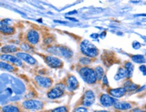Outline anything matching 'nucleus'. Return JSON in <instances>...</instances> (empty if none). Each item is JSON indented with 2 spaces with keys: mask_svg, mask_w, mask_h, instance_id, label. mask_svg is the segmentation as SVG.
<instances>
[{
  "mask_svg": "<svg viewBox=\"0 0 146 112\" xmlns=\"http://www.w3.org/2000/svg\"><path fill=\"white\" fill-rule=\"evenodd\" d=\"M80 49L82 53L89 57H95L98 55V50L88 40H84L80 44Z\"/></svg>",
  "mask_w": 146,
  "mask_h": 112,
  "instance_id": "1",
  "label": "nucleus"
},
{
  "mask_svg": "<svg viewBox=\"0 0 146 112\" xmlns=\"http://www.w3.org/2000/svg\"><path fill=\"white\" fill-rule=\"evenodd\" d=\"M80 74L86 83L94 84L96 83L97 76L95 70L88 67H83L80 70Z\"/></svg>",
  "mask_w": 146,
  "mask_h": 112,
  "instance_id": "2",
  "label": "nucleus"
},
{
  "mask_svg": "<svg viewBox=\"0 0 146 112\" xmlns=\"http://www.w3.org/2000/svg\"><path fill=\"white\" fill-rule=\"evenodd\" d=\"M65 86L62 83H59L55 86V87L48 91L47 93L48 98L50 99H55L61 97L64 93Z\"/></svg>",
  "mask_w": 146,
  "mask_h": 112,
  "instance_id": "3",
  "label": "nucleus"
},
{
  "mask_svg": "<svg viewBox=\"0 0 146 112\" xmlns=\"http://www.w3.org/2000/svg\"><path fill=\"white\" fill-rule=\"evenodd\" d=\"M23 107L29 110H40L43 107V103L40 101L38 100H27L22 103Z\"/></svg>",
  "mask_w": 146,
  "mask_h": 112,
  "instance_id": "4",
  "label": "nucleus"
},
{
  "mask_svg": "<svg viewBox=\"0 0 146 112\" xmlns=\"http://www.w3.org/2000/svg\"><path fill=\"white\" fill-rule=\"evenodd\" d=\"M53 50H51V53H55L58 55H61L65 58H70L73 55L72 51L69 48L65 47H51Z\"/></svg>",
  "mask_w": 146,
  "mask_h": 112,
  "instance_id": "5",
  "label": "nucleus"
},
{
  "mask_svg": "<svg viewBox=\"0 0 146 112\" xmlns=\"http://www.w3.org/2000/svg\"><path fill=\"white\" fill-rule=\"evenodd\" d=\"M45 61L48 66L52 68H59L63 66V61L59 58L54 57V56H46Z\"/></svg>",
  "mask_w": 146,
  "mask_h": 112,
  "instance_id": "6",
  "label": "nucleus"
},
{
  "mask_svg": "<svg viewBox=\"0 0 146 112\" xmlns=\"http://www.w3.org/2000/svg\"><path fill=\"white\" fill-rule=\"evenodd\" d=\"M95 101V96L92 91L89 90L84 93L83 99H82V105L85 107H89L92 105Z\"/></svg>",
  "mask_w": 146,
  "mask_h": 112,
  "instance_id": "7",
  "label": "nucleus"
},
{
  "mask_svg": "<svg viewBox=\"0 0 146 112\" xmlns=\"http://www.w3.org/2000/svg\"><path fill=\"white\" fill-rule=\"evenodd\" d=\"M35 81L38 84L39 87L42 88H45V89H48V88L50 87L53 84V81L49 78L46 77H42V76H37L35 77Z\"/></svg>",
  "mask_w": 146,
  "mask_h": 112,
  "instance_id": "8",
  "label": "nucleus"
},
{
  "mask_svg": "<svg viewBox=\"0 0 146 112\" xmlns=\"http://www.w3.org/2000/svg\"><path fill=\"white\" fill-rule=\"evenodd\" d=\"M79 87V82L74 76L70 75L67 80V88L70 91H74Z\"/></svg>",
  "mask_w": 146,
  "mask_h": 112,
  "instance_id": "9",
  "label": "nucleus"
},
{
  "mask_svg": "<svg viewBox=\"0 0 146 112\" xmlns=\"http://www.w3.org/2000/svg\"><path fill=\"white\" fill-rule=\"evenodd\" d=\"M17 57H19L21 60H23L29 63L30 65H34L36 63V60L35 59L33 56L29 55V53H24V52H19L16 53Z\"/></svg>",
  "mask_w": 146,
  "mask_h": 112,
  "instance_id": "10",
  "label": "nucleus"
},
{
  "mask_svg": "<svg viewBox=\"0 0 146 112\" xmlns=\"http://www.w3.org/2000/svg\"><path fill=\"white\" fill-rule=\"evenodd\" d=\"M27 39L28 42L32 45L38 43L39 41V35L38 32L34 31V30L29 31L27 35Z\"/></svg>",
  "mask_w": 146,
  "mask_h": 112,
  "instance_id": "11",
  "label": "nucleus"
},
{
  "mask_svg": "<svg viewBox=\"0 0 146 112\" xmlns=\"http://www.w3.org/2000/svg\"><path fill=\"white\" fill-rule=\"evenodd\" d=\"M116 101H117L115 99H113L112 97L108 95H102L100 97L101 104L104 107H110V106L114 105Z\"/></svg>",
  "mask_w": 146,
  "mask_h": 112,
  "instance_id": "12",
  "label": "nucleus"
},
{
  "mask_svg": "<svg viewBox=\"0 0 146 112\" xmlns=\"http://www.w3.org/2000/svg\"><path fill=\"white\" fill-rule=\"evenodd\" d=\"M1 58L3 60L8 61V62L16 64L17 66H22V62L19 57H14V56L11 55H2L1 56Z\"/></svg>",
  "mask_w": 146,
  "mask_h": 112,
  "instance_id": "13",
  "label": "nucleus"
},
{
  "mask_svg": "<svg viewBox=\"0 0 146 112\" xmlns=\"http://www.w3.org/2000/svg\"><path fill=\"white\" fill-rule=\"evenodd\" d=\"M127 92V90L125 88H118V89H110L109 91V93L110 95L115 97H121L124 96L125 93Z\"/></svg>",
  "mask_w": 146,
  "mask_h": 112,
  "instance_id": "14",
  "label": "nucleus"
},
{
  "mask_svg": "<svg viewBox=\"0 0 146 112\" xmlns=\"http://www.w3.org/2000/svg\"><path fill=\"white\" fill-rule=\"evenodd\" d=\"M114 107L115 109H120V110H126V109H129L131 107L130 103L124 101H116L114 104Z\"/></svg>",
  "mask_w": 146,
  "mask_h": 112,
  "instance_id": "15",
  "label": "nucleus"
},
{
  "mask_svg": "<svg viewBox=\"0 0 146 112\" xmlns=\"http://www.w3.org/2000/svg\"><path fill=\"white\" fill-rule=\"evenodd\" d=\"M14 29L12 27H10L7 24H3L1 22V33L5 35H11L14 33Z\"/></svg>",
  "mask_w": 146,
  "mask_h": 112,
  "instance_id": "16",
  "label": "nucleus"
},
{
  "mask_svg": "<svg viewBox=\"0 0 146 112\" xmlns=\"http://www.w3.org/2000/svg\"><path fill=\"white\" fill-rule=\"evenodd\" d=\"M17 49L16 47H15L14 45H6L3 47L2 49H1V51L3 53H14V52L17 51Z\"/></svg>",
  "mask_w": 146,
  "mask_h": 112,
  "instance_id": "17",
  "label": "nucleus"
},
{
  "mask_svg": "<svg viewBox=\"0 0 146 112\" xmlns=\"http://www.w3.org/2000/svg\"><path fill=\"white\" fill-rule=\"evenodd\" d=\"M125 69L127 70V77L130 78L131 76H132L133 72V69H134V66L130 62H127L125 64Z\"/></svg>",
  "mask_w": 146,
  "mask_h": 112,
  "instance_id": "18",
  "label": "nucleus"
},
{
  "mask_svg": "<svg viewBox=\"0 0 146 112\" xmlns=\"http://www.w3.org/2000/svg\"><path fill=\"white\" fill-rule=\"evenodd\" d=\"M127 70L126 69H124V68H119V70H118L117 74H116L115 78L116 80H120L121 79V78H125V76H127Z\"/></svg>",
  "mask_w": 146,
  "mask_h": 112,
  "instance_id": "19",
  "label": "nucleus"
},
{
  "mask_svg": "<svg viewBox=\"0 0 146 112\" xmlns=\"http://www.w3.org/2000/svg\"><path fill=\"white\" fill-rule=\"evenodd\" d=\"M138 86L137 85H135L131 81H127L125 83V89H126L127 91H135L137 89Z\"/></svg>",
  "mask_w": 146,
  "mask_h": 112,
  "instance_id": "20",
  "label": "nucleus"
},
{
  "mask_svg": "<svg viewBox=\"0 0 146 112\" xmlns=\"http://www.w3.org/2000/svg\"><path fill=\"white\" fill-rule=\"evenodd\" d=\"M2 110L3 111L6 112H17L20 111V109H18V108L16 107V106L8 105L4 106V107L2 108Z\"/></svg>",
  "mask_w": 146,
  "mask_h": 112,
  "instance_id": "21",
  "label": "nucleus"
},
{
  "mask_svg": "<svg viewBox=\"0 0 146 112\" xmlns=\"http://www.w3.org/2000/svg\"><path fill=\"white\" fill-rule=\"evenodd\" d=\"M132 59L134 62L137 63H143L145 62V58L144 56L141 55H136L132 57Z\"/></svg>",
  "mask_w": 146,
  "mask_h": 112,
  "instance_id": "22",
  "label": "nucleus"
},
{
  "mask_svg": "<svg viewBox=\"0 0 146 112\" xmlns=\"http://www.w3.org/2000/svg\"><path fill=\"white\" fill-rule=\"evenodd\" d=\"M95 72H96V74L97 80H98V81L102 80L103 78V76H104V70H103L102 67L100 66L96 67V69H95Z\"/></svg>",
  "mask_w": 146,
  "mask_h": 112,
  "instance_id": "23",
  "label": "nucleus"
},
{
  "mask_svg": "<svg viewBox=\"0 0 146 112\" xmlns=\"http://www.w3.org/2000/svg\"><path fill=\"white\" fill-rule=\"evenodd\" d=\"M1 68L3 69V70H7L8 72H12V71L14 70V67L12 66V65L10 64V63H5V62H1Z\"/></svg>",
  "mask_w": 146,
  "mask_h": 112,
  "instance_id": "24",
  "label": "nucleus"
},
{
  "mask_svg": "<svg viewBox=\"0 0 146 112\" xmlns=\"http://www.w3.org/2000/svg\"><path fill=\"white\" fill-rule=\"evenodd\" d=\"M80 62L81 64L82 65H88L90 63H91V60L90 59L88 58V57H81V59H80Z\"/></svg>",
  "mask_w": 146,
  "mask_h": 112,
  "instance_id": "25",
  "label": "nucleus"
},
{
  "mask_svg": "<svg viewBox=\"0 0 146 112\" xmlns=\"http://www.w3.org/2000/svg\"><path fill=\"white\" fill-rule=\"evenodd\" d=\"M53 111H57V112H65L67 111V109L65 107H59L54 109L53 110Z\"/></svg>",
  "mask_w": 146,
  "mask_h": 112,
  "instance_id": "26",
  "label": "nucleus"
},
{
  "mask_svg": "<svg viewBox=\"0 0 146 112\" xmlns=\"http://www.w3.org/2000/svg\"><path fill=\"white\" fill-rule=\"evenodd\" d=\"M75 111H79V112H84V111H87V109H86L85 107H78L77 109H75Z\"/></svg>",
  "mask_w": 146,
  "mask_h": 112,
  "instance_id": "27",
  "label": "nucleus"
},
{
  "mask_svg": "<svg viewBox=\"0 0 146 112\" xmlns=\"http://www.w3.org/2000/svg\"><path fill=\"white\" fill-rule=\"evenodd\" d=\"M139 69H140V70L143 72V75H146V66H144V65H143V66H141L139 67Z\"/></svg>",
  "mask_w": 146,
  "mask_h": 112,
  "instance_id": "28",
  "label": "nucleus"
},
{
  "mask_svg": "<svg viewBox=\"0 0 146 112\" xmlns=\"http://www.w3.org/2000/svg\"><path fill=\"white\" fill-rule=\"evenodd\" d=\"M140 44L138 42H134L133 43V48H135V49H139V48H140Z\"/></svg>",
  "mask_w": 146,
  "mask_h": 112,
  "instance_id": "29",
  "label": "nucleus"
},
{
  "mask_svg": "<svg viewBox=\"0 0 146 112\" xmlns=\"http://www.w3.org/2000/svg\"><path fill=\"white\" fill-rule=\"evenodd\" d=\"M103 84H104V85H106V86H108L107 77H106V76H104V78H103Z\"/></svg>",
  "mask_w": 146,
  "mask_h": 112,
  "instance_id": "30",
  "label": "nucleus"
},
{
  "mask_svg": "<svg viewBox=\"0 0 146 112\" xmlns=\"http://www.w3.org/2000/svg\"><path fill=\"white\" fill-rule=\"evenodd\" d=\"M67 19H69V20H72V21H76V22L78 21V20H77L76 18H68V17H67Z\"/></svg>",
  "mask_w": 146,
  "mask_h": 112,
  "instance_id": "31",
  "label": "nucleus"
},
{
  "mask_svg": "<svg viewBox=\"0 0 146 112\" xmlns=\"http://www.w3.org/2000/svg\"><path fill=\"white\" fill-rule=\"evenodd\" d=\"M145 108H146V106H145Z\"/></svg>",
  "mask_w": 146,
  "mask_h": 112,
  "instance_id": "32",
  "label": "nucleus"
}]
</instances>
